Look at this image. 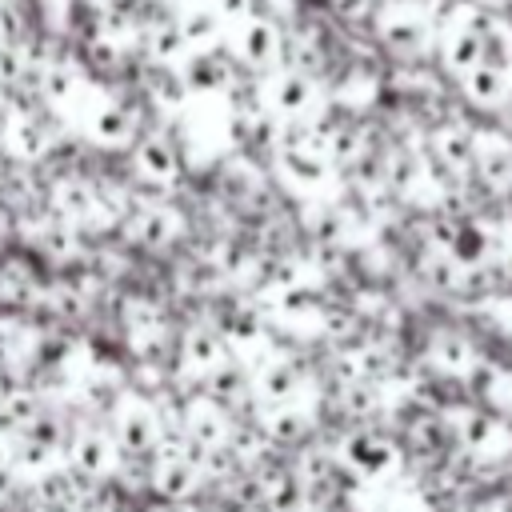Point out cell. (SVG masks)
Returning a JSON list of instances; mask_svg holds the SVG:
<instances>
[{
  "label": "cell",
  "mask_w": 512,
  "mask_h": 512,
  "mask_svg": "<svg viewBox=\"0 0 512 512\" xmlns=\"http://www.w3.org/2000/svg\"><path fill=\"white\" fill-rule=\"evenodd\" d=\"M456 452L468 464H508L512 460V424L484 404H456L444 416Z\"/></svg>",
  "instance_id": "6da1fadb"
},
{
  "label": "cell",
  "mask_w": 512,
  "mask_h": 512,
  "mask_svg": "<svg viewBox=\"0 0 512 512\" xmlns=\"http://www.w3.org/2000/svg\"><path fill=\"white\" fill-rule=\"evenodd\" d=\"M432 152H436V164L456 180H476V128L456 120L440 124L432 132Z\"/></svg>",
  "instance_id": "3957f363"
},
{
  "label": "cell",
  "mask_w": 512,
  "mask_h": 512,
  "mask_svg": "<svg viewBox=\"0 0 512 512\" xmlns=\"http://www.w3.org/2000/svg\"><path fill=\"white\" fill-rule=\"evenodd\" d=\"M496 276L500 288L512 292V212L496 220Z\"/></svg>",
  "instance_id": "8992f818"
},
{
  "label": "cell",
  "mask_w": 512,
  "mask_h": 512,
  "mask_svg": "<svg viewBox=\"0 0 512 512\" xmlns=\"http://www.w3.org/2000/svg\"><path fill=\"white\" fill-rule=\"evenodd\" d=\"M508 200H512V196H508Z\"/></svg>",
  "instance_id": "9c48e42d"
},
{
  "label": "cell",
  "mask_w": 512,
  "mask_h": 512,
  "mask_svg": "<svg viewBox=\"0 0 512 512\" xmlns=\"http://www.w3.org/2000/svg\"><path fill=\"white\" fill-rule=\"evenodd\" d=\"M476 180L488 196H512V136L496 124L476 128Z\"/></svg>",
  "instance_id": "7a4b0ae2"
},
{
  "label": "cell",
  "mask_w": 512,
  "mask_h": 512,
  "mask_svg": "<svg viewBox=\"0 0 512 512\" xmlns=\"http://www.w3.org/2000/svg\"><path fill=\"white\" fill-rule=\"evenodd\" d=\"M472 512H512V488H500V492H484Z\"/></svg>",
  "instance_id": "52a82bcc"
},
{
  "label": "cell",
  "mask_w": 512,
  "mask_h": 512,
  "mask_svg": "<svg viewBox=\"0 0 512 512\" xmlns=\"http://www.w3.org/2000/svg\"><path fill=\"white\" fill-rule=\"evenodd\" d=\"M460 96H464V104L500 116V108L512 96V72L508 68H496V64H480V68H472V72L460 76Z\"/></svg>",
  "instance_id": "277c9868"
},
{
  "label": "cell",
  "mask_w": 512,
  "mask_h": 512,
  "mask_svg": "<svg viewBox=\"0 0 512 512\" xmlns=\"http://www.w3.org/2000/svg\"><path fill=\"white\" fill-rule=\"evenodd\" d=\"M476 392L480 404L492 408L496 416H504L512 424V364H484V372L476 376Z\"/></svg>",
  "instance_id": "5b68a950"
},
{
  "label": "cell",
  "mask_w": 512,
  "mask_h": 512,
  "mask_svg": "<svg viewBox=\"0 0 512 512\" xmlns=\"http://www.w3.org/2000/svg\"><path fill=\"white\" fill-rule=\"evenodd\" d=\"M500 128H504V132L512 136V96H508V104L500 108Z\"/></svg>",
  "instance_id": "ba28073f"
}]
</instances>
